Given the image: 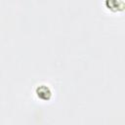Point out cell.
<instances>
[{
	"mask_svg": "<svg viewBox=\"0 0 125 125\" xmlns=\"http://www.w3.org/2000/svg\"><path fill=\"white\" fill-rule=\"evenodd\" d=\"M37 94H38V96H40V97H42V96H46V94L50 97V95H51V92H50V90H49V88L47 87V86H43V85H41V86H39L38 88H37ZM46 100H49V98L46 96Z\"/></svg>",
	"mask_w": 125,
	"mask_h": 125,
	"instance_id": "obj_1",
	"label": "cell"
}]
</instances>
